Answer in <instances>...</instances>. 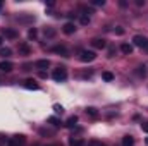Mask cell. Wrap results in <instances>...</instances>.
Instances as JSON below:
<instances>
[{"mask_svg": "<svg viewBox=\"0 0 148 146\" xmlns=\"http://www.w3.org/2000/svg\"><path fill=\"white\" fill-rule=\"evenodd\" d=\"M52 77H53L57 83H62V81H66V79H67V71H66V67H57V69H53Z\"/></svg>", "mask_w": 148, "mask_h": 146, "instance_id": "cell-1", "label": "cell"}, {"mask_svg": "<svg viewBox=\"0 0 148 146\" xmlns=\"http://www.w3.org/2000/svg\"><path fill=\"white\" fill-rule=\"evenodd\" d=\"M133 43L138 46V48H141L143 52H148V38L147 36H141V35H136V36L133 38Z\"/></svg>", "mask_w": 148, "mask_h": 146, "instance_id": "cell-2", "label": "cell"}, {"mask_svg": "<svg viewBox=\"0 0 148 146\" xmlns=\"http://www.w3.org/2000/svg\"><path fill=\"white\" fill-rule=\"evenodd\" d=\"M95 59H97V55L91 50H81L79 52V60L81 62H93Z\"/></svg>", "mask_w": 148, "mask_h": 146, "instance_id": "cell-3", "label": "cell"}, {"mask_svg": "<svg viewBox=\"0 0 148 146\" xmlns=\"http://www.w3.org/2000/svg\"><path fill=\"white\" fill-rule=\"evenodd\" d=\"M24 145H26V138L23 134H17V136L10 138L7 141V146H24Z\"/></svg>", "mask_w": 148, "mask_h": 146, "instance_id": "cell-4", "label": "cell"}, {"mask_svg": "<svg viewBox=\"0 0 148 146\" xmlns=\"http://www.w3.org/2000/svg\"><path fill=\"white\" fill-rule=\"evenodd\" d=\"M52 52H55V53H60L62 57H67V55H69V52H67V48H66L64 45H55V46L52 48Z\"/></svg>", "mask_w": 148, "mask_h": 146, "instance_id": "cell-5", "label": "cell"}, {"mask_svg": "<svg viewBox=\"0 0 148 146\" xmlns=\"http://www.w3.org/2000/svg\"><path fill=\"white\" fill-rule=\"evenodd\" d=\"M12 69H14V64H12V62H9V60H2V62H0V71L10 72Z\"/></svg>", "mask_w": 148, "mask_h": 146, "instance_id": "cell-6", "label": "cell"}, {"mask_svg": "<svg viewBox=\"0 0 148 146\" xmlns=\"http://www.w3.org/2000/svg\"><path fill=\"white\" fill-rule=\"evenodd\" d=\"M91 45L95 46V48H98V50H102V48H105V40H102V38H93L91 40Z\"/></svg>", "mask_w": 148, "mask_h": 146, "instance_id": "cell-7", "label": "cell"}, {"mask_svg": "<svg viewBox=\"0 0 148 146\" xmlns=\"http://www.w3.org/2000/svg\"><path fill=\"white\" fill-rule=\"evenodd\" d=\"M35 65H36L38 69H48V67H50V60L41 59V60H36V62H35Z\"/></svg>", "mask_w": 148, "mask_h": 146, "instance_id": "cell-8", "label": "cell"}, {"mask_svg": "<svg viewBox=\"0 0 148 146\" xmlns=\"http://www.w3.org/2000/svg\"><path fill=\"white\" fill-rule=\"evenodd\" d=\"M62 31H64L66 35H73L74 31H76V26H74L73 23H66L64 28H62Z\"/></svg>", "mask_w": 148, "mask_h": 146, "instance_id": "cell-9", "label": "cell"}, {"mask_svg": "<svg viewBox=\"0 0 148 146\" xmlns=\"http://www.w3.org/2000/svg\"><path fill=\"white\" fill-rule=\"evenodd\" d=\"M24 88H26V89H40V86H38L35 81H31V79L24 81Z\"/></svg>", "mask_w": 148, "mask_h": 146, "instance_id": "cell-10", "label": "cell"}, {"mask_svg": "<svg viewBox=\"0 0 148 146\" xmlns=\"http://www.w3.org/2000/svg\"><path fill=\"white\" fill-rule=\"evenodd\" d=\"M121 52H122V53H126V55H131L133 46H131L129 43H122V45H121Z\"/></svg>", "mask_w": 148, "mask_h": 146, "instance_id": "cell-11", "label": "cell"}, {"mask_svg": "<svg viewBox=\"0 0 148 146\" xmlns=\"http://www.w3.org/2000/svg\"><path fill=\"white\" fill-rule=\"evenodd\" d=\"M79 21H81V24H88L90 23V14L86 10H83V14H79Z\"/></svg>", "mask_w": 148, "mask_h": 146, "instance_id": "cell-12", "label": "cell"}, {"mask_svg": "<svg viewBox=\"0 0 148 146\" xmlns=\"http://www.w3.org/2000/svg\"><path fill=\"white\" fill-rule=\"evenodd\" d=\"M69 146H86L83 139H77V138H71L69 139Z\"/></svg>", "mask_w": 148, "mask_h": 146, "instance_id": "cell-13", "label": "cell"}, {"mask_svg": "<svg viewBox=\"0 0 148 146\" xmlns=\"http://www.w3.org/2000/svg\"><path fill=\"white\" fill-rule=\"evenodd\" d=\"M3 35L7 38H17V31H14V29H7V28H3Z\"/></svg>", "mask_w": 148, "mask_h": 146, "instance_id": "cell-14", "label": "cell"}, {"mask_svg": "<svg viewBox=\"0 0 148 146\" xmlns=\"http://www.w3.org/2000/svg\"><path fill=\"white\" fill-rule=\"evenodd\" d=\"M133 145H134L133 136H124L122 138V146H133Z\"/></svg>", "mask_w": 148, "mask_h": 146, "instance_id": "cell-15", "label": "cell"}, {"mask_svg": "<svg viewBox=\"0 0 148 146\" xmlns=\"http://www.w3.org/2000/svg\"><path fill=\"white\" fill-rule=\"evenodd\" d=\"M136 74H138L140 77H147V74H148L147 67H145V65H140V67L136 69Z\"/></svg>", "mask_w": 148, "mask_h": 146, "instance_id": "cell-16", "label": "cell"}, {"mask_svg": "<svg viewBox=\"0 0 148 146\" xmlns=\"http://www.w3.org/2000/svg\"><path fill=\"white\" fill-rule=\"evenodd\" d=\"M19 52H21V53H24V55H28L31 50H29V46H28L26 43H21V45H19Z\"/></svg>", "mask_w": 148, "mask_h": 146, "instance_id": "cell-17", "label": "cell"}, {"mask_svg": "<svg viewBox=\"0 0 148 146\" xmlns=\"http://www.w3.org/2000/svg\"><path fill=\"white\" fill-rule=\"evenodd\" d=\"M76 122H77V117H76V115H73V117H69V119H67L66 126H67V127H74V126H76Z\"/></svg>", "mask_w": 148, "mask_h": 146, "instance_id": "cell-18", "label": "cell"}, {"mask_svg": "<svg viewBox=\"0 0 148 146\" xmlns=\"http://www.w3.org/2000/svg\"><path fill=\"white\" fill-rule=\"evenodd\" d=\"M102 77H103V81H107V83H110L112 79H114V74L107 71V72H103V74H102Z\"/></svg>", "mask_w": 148, "mask_h": 146, "instance_id": "cell-19", "label": "cell"}, {"mask_svg": "<svg viewBox=\"0 0 148 146\" xmlns=\"http://www.w3.org/2000/svg\"><path fill=\"white\" fill-rule=\"evenodd\" d=\"M10 53H12L10 48H0V55H2V57H9Z\"/></svg>", "mask_w": 148, "mask_h": 146, "instance_id": "cell-20", "label": "cell"}, {"mask_svg": "<svg viewBox=\"0 0 148 146\" xmlns=\"http://www.w3.org/2000/svg\"><path fill=\"white\" fill-rule=\"evenodd\" d=\"M86 113H88V115H91V117H97V115H98L97 108H93V107H88V108H86Z\"/></svg>", "mask_w": 148, "mask_h": 146, "instance_id": "cell-21", "label": "cell"}, {"mask_svg": "<svg viewBox=\"0 0 148 146\" xmlns=\"http://www.w3.org/2000/svg\"><path fill=\"white\" fill-rule=\"evenodd\" d=\"M53 35H55V29H53V28H45V36L52 38Z\"/></svg>", "mask_w": 148, "mask_h": 146, "instance_id": "cell-22", "label": "cell"}, {"mask_svg": "<svg viewBox=\"0 0 148 146\" xmlns=\"http://www.w3.org/2000/svg\"><path fill=\"white\" fill-rule=\"evenodd\" d=\"M36 29H35V28H31V29H29V31H28V36L31 38V40H35V38H36Z\"/></svg>", "mask_w": 148, "mask_h": 146, "instance_id": "cell-23", "label": "cell"}, {"mask_svg": "<svg viewBox=\"0 0 148 146\" xmlns=\"http://www.w3.org/2000/svg\"><path fill=\"white\" fill-rule=\"evenodd\" d=\"M48 122H50V124H53V126H59V122H60V120H59L57 117H50V119H48Z\"/></svg>", "mask_w": 148, "mask_h": 146, "instance_id": "cell-24", "label": "cell"}, {"mask_svg": "<svg viewBox=\"0 0 148 146\" xmlns=\"http://www.w3.org/2000/svg\"><path fill=\"white\" fill-rule=\"evenodd\" d=\"M88 146H105V145H103V143H100V141H90Z\"/></svg>", "mask_w": 148, "mask_h": 146, "instance_id": "cell-25", "label": "cell"}, {"mask_svg": "<svg viewBox=\"0 0 148 146\" xmlns=\"http://www.w3.org/2000/svg\"><path fill=\"white\" fill-rule=\"evenodd\" d=\"M93 5H105V0H93Z\"/></svg>", "mask_w": 148, "mask_h": 146, "instance_id": "cell-26", "label": "cell"}, {"mask_svg": "<svg viewBox=\"0 0 148 146\" xmlns=\"http://www.w3.org/2000/svg\"><path fill=\"white\" fill-rule=\"evenodd\" d=\"M53 110H55L57 113H62V112H64V108H62L60 105H53Z\"/></svg>", "mask_w": 148, "mask_h": 146, "instance_id": "cell-27", "label": "cell"}, {"mask_svg": "<svg viewBox=\"0 0 148 146\" xmlns=\"http://www.w3.org/2000/svg\"><path fill=\"white\" fill-rule=\"evenodd\" d=\"M141 129H143V132H148V122H143L141 124Z\"/></svg>", "mask_w": 148, "mask_h": 146, "instance_id": "cell-28", "label": "cell"}, {"mask_svg": "<svg viewBox=\"0 0 148 146\" xmlns=\"http://www.w3.org/2000/svg\"><path fill=\"white\" fill-rule=\"evenodd\" d=\"M114 53H115V48L110 46V48H109V57H114Z\"/></svg>", "mask_w": 148, "mask_h": 146, "instance_id": "cell-29", "label": "cell"}, {"mask_svg": "<svg viewBox=\"0 0 148 146\" xmlns=\"http://www.w3.org/2000/svg\"><path fill=\"white\" fill-rule=\"evenodd\" d=\"M115 33H117V35H124V29H122V28H115Z\"/></svg>", "mask_w": 148, "mask_h": 146, "instance_id": "cell-30", "label": "cell"}, {"mask_svg": "<svg viewBox=\"0 0 148 146\" xmlns=\"http://www.w3.org/2000/svg\"><path fill=\"white\" fill-rule=\"evenodd\" d=\"M136 5H145V0H136Z\"/></svg>", "mask_w": 148, "mask_h": 146, "instance_id": "cell-31", "label": "cell"}, {"mask_svg": "<svg viewBox=\"0 0 148 146\" xmlns=\"http://www.w3.org/2000/svg\"><path fill=\"white\" fill-rule=\"evenodd\" d=\"M0 45H2V36H0Z\"/></svg>", "mask_w": 148, "mask_h": 146, "instance_id": "cell-32", "label": "cell"}, {"mask_svg": "<svg viewBox=\"0 0 148 146\" xmlns=\"http://www.w3.org/2000/svg\"><path fill=\"white\" fill-rule=\"evenodd\" d=\"M145 141H147V145H148V138H147V139H145Z\"/></svg>", "mask_w": 148, "mask_h": 146, "instance_id": "cell-33", "label": "cell"}, {"mask_svg": "<svg viewBox=\"0 0 148 146\" xmlns=\"http://www.w3.org/2000/svg\"><path fill=\"white\" fill-rule=\"evenodd\" d=\"M0 9H2V3H0Z\"/></svg>", "mask_w": 148, "mask_h": 146, "instance_id": "cell-34", "label": "cell"}]
</instances>
